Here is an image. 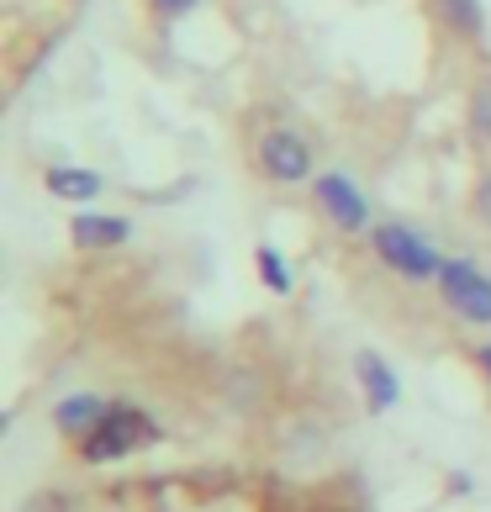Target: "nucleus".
Instances as JSON below:
<instances>
[{"mask_svg":"<svg viewBox=\"0 0 491 512\" xmlns=\"http://www.w3.org/2000/svg\"><path fill=\"white\" fill-rule=\"evenodd\" d=\"M132 217H117V212H74L69 217V238L74 249H122L132 243Z\"/></svg>","mask_w":491,"mask_h":512,"instance_id":"obj_7","label":"nucleus"},{"mask_svg":"<svg viewBox=\"0 0 491 512\" xmlns=\"http://www.w3.org/2000/svg\"><path fill=\"white\" fill-rule=\"evenodd\" d=\"M43 185H48V196L74 201V206H90V201L106 191V180L96 175V169H80V164H53L48 175H43Z\"/></svg>","mask_w":491,"mask_h":512,"instance_id":"obj_9","label":"nucleus"},{"mask_svg":"<svg viewBox=\"0 0 491 512\" xmlns=\"http://www.w3.org/2000/svg\"><path fill=\"white\" fill-rule=\"evenodd\" d=\"M16 512H69V497H59V491H37V497H27Z\"/></svg>","mask_w":491,"mask_h":512,"instance_id":"obj_15","label":"nucleus"},{"mask_svg":"<svg viewBox=\"0 0 491 512\" xmlns=\"http://www.w3.org/2000/svg\"><path fill=\"white\" fill-rule=\"evenodd\" d=\"M465 127H470V143L491 154V74H481L470 85V106H465Z\"/></svg>","mask_w":491,"mask_h":512,"instance_id":"obj_12","label":"nucleus"},{"mask_svg":"<svg viewBox=\"0 0 491 512\" xmlns=\"http://www.w3.org/2000/svg\"><path fill=\"white\" fill-rule=\"evenodd\" d=\"M164 439L159 423L148 417L138 402H111V412L101 417V428L90 433L85 444H74L85 465H111V460H127V454H143Z\"/></svg>","mask_w":491,"mask_h":512,"instance_id":"obj_2","label":"nucleus"},{"mask_svg":"<svg viewBox=\"0 0 491 512\" xmlns=\"http://www.w3.org/2000/svg\"><path fill=\"white\" fill-rule=\"evenodd\" d=\"M201 0H148V11L159 16V22H180V16H191Z\"/></svg>","mask_w":491,"mask_h":512,"instance_id":"obj_14","label":"nucleus"},{"mask_svg":"<svg viewBox=\"0 0 491 512\" xmlns=\"http://www.w3.org/2000/svg\"><path fill=\"white\" fill-rule=\"evenodd\" d=\"M365 238H370L375 264H381L386 275H396L402 286H439L449 254H439V243L423 238L418 227H407V222H396V217H381Z\"/></svg>","mask_w":491,"mask_h":512,"instance_id":"obj_1","label":"nucleus"},{"mask_svg":"<svg viewBox=\"0 0 491 512\" xmlns=\"http://www.w3.org/2000/svg\"><path fill=\"white\" fill-rule=\"evenodd\" d=\"M470 365H476V370H481V381L491 386V338H486V344H476V349H470Z\"/></svg>","mask_w":491,"mask_h":512,"instance_id":"obj_16","label":"nucleus"},{"mask_svg":"<svg viewBox=\"0 0 491 512\" xmlns=\"http://www.w3.org/2000/svg\"><path fill=\"white\" fill-rule=\"evenodd\" d=\"M106 412H111V402H106L101 391H69V396L53 402V428H59L69 444H85L90 433L101 428Z\"/></svg>","mask_w":491,"mask_h":512,"instance_id":"obj_6","label":"nucleus"},{"mask_svg":"<svg viewBox=\"0 0 491 512\" xmlns=\"http://www.w3.org/2000/svg\"><path fill=\"white\" fill-rule=\"evenodd\" d=\"M354 381H360L370 412H391L396 402H402V381H396V370H391L375 349H360V354H354Z\"/></svg>","mask_w":491,"mask_h":512,"instance_id":"obj_8","label":"nucleus"},{"mask_svg":"<svg viewBox=\"0 0 491 512\" xmlns=\"http://www.w3.org/2000/svg\"><path fill=\"white\" fill-rule=\"evenodd\" d=\"M470 212H476V222L491 233V164L481 169V180H476V191H470Z\"/></svg>","mask_w":491,"mask_h":512,"instance_id":"obj_13","label":"nucleus"},{"mask_svg":"<svg viewBox=\"0 0 491 512\" xmlns=\"http://www.w3.org/2000/svg\"><path fill=\"white\" fill-rule=\"evenodd\" d=\"M312 201H317V212L328 217L333 233H344V238H360V233L375 227V206H370V196L360 191V180H354L349 169H317Z\"/></svg>","mask_w":491,"mask_h":512,"instance_id":"obj_5","label":"nucleus"},{"mask_svg":"<svg viewBox=\"0 0 491 512\" xmlns=\"http://www.w3.org/2000/svg\"><path fill=\"white\" fill-rule=\"evenodd\" d=\"M433 16H439V27H449L455 37H470V43H481V37H486L481 0H433Z\"/></svg>","mask_w":491,"mask_h":512,"instance_id":"obj_10","label":"nucleus"},{"mask_svg":"<svg viewBox=\"0 0 491 512\" xmlns=\"http://www.w3.org/2000/svg\"><path fill=\"white\" fill-rule=\"evenodd\" d=\"M254 164L270 185H312L317 180L312 138L296 127H264L254 138Z\"/></svg>","mask_w":491,"mask_h":512,"instance_id":"obj_4","label":"nucleus"},{"mask_svg":"<svg viewBox=\"0 0 491 512\" xmlns=\"http://www.w3.org/2000/svg\"><path fill=\"white\" fill-rule=\"evenodd\" d=\"M439 301L444 312L465 322V328H491V270L470 254H449L444 259V275H439Z\"/></svg>","mask_w":491,"mask_h":512,"instance_id":"obj_3","label":"nucleus"},{"mask_svg":"<svg viewBox=\"0 0 491 512\" xmlns=\"http://www.w3.org/2000/svg\"><path fill=\"white\" fill-rule=\"evenodd\" d=\"M254 270H259V280H264V291H270V296H291L296 291V275H291L286 254H280V243H270V238L259 243V249H254Z\"/></svg>","mask_w":491,"mask_h":512,"instance_id":"obj_11","label":"nucleus"}]
</instances>
